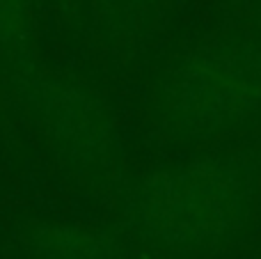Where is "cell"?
I'll return each instance as SVG.
<instances>
[{"label":"cell","instance_id":"obj_2","mask_svg":"<svg viewBox=\"0 0 261 259\" xmlns=\"http://www.w3.org/2000/svg\"><path fill=\"white\" fill-rule=\"evenodd\" d=\"M151 115L165 136L188 145L259 122L261 37H220L170 60L153 83Z\"/></svg>","mask_w":261,"mask_h":259},{"label":"cell","instance_id":"obj_3","mask_svg":"<svg viewBox=\"0 0 261 259\" xmlns=\"http://www.w3.org/2000/svg\"><path fill=\"white\" fill-rule=\"evenodd\" d=\"M35 122L58 161L90 186H108L122 170L117 126L101 99L69 78H41L32 85Z\"/></svg>","mask_w":261,"mask_h":259},{"label":"cell","instance_id":"obj_4","mask_svg":"<svg viewBox=\"0 0 261 259\" xmlns=\"http://www.w3.org/2000/svg\"><path fill=\"white\" fill-rule=\"evenodd\" d=\"M32 252L39 259H117L119 248L103 229L78 223L41 225L32 234Z\"/></svg>","mask_w":261,"mask_h":259},{"label":"cell","instance_id":"obj_7","mask_svg":"<svg viewBox=\"0 0 261 259\" xmlns=\"http://www.w3.org/2000/svg\"><path fill=\"white\" fill-rule=\"evenodd\" d=\"M259 9H261V3H259Z\"/></svg>","mask_w":261,"mask_h":259},{"label":"cell","instance_id":"obj_5","mask_svg":"<svg viewBox=\"0 0 261 259\" xmlns=\"http://www.w3.org/2000/svg\"><path fill=\"white\" fill-rule=\"evenodd\" d=\"M99 18L117 37L135 35L156 18L163 0H92Z\"/></svg>","mask_w":261,"mask_h":259},{"label":"cell","instance_id":"obj_1","mask_svg":"<svg viewBox=\"0 0 261 259\" xmlns=\"http://www.w3.org/2000/svg\"><path fill=\"white\" fill-rule=\"evenodd\" d=\"M257 188L245 165L197 156L144 174L124 200L133 237L165 255L197 257L234 243L250 225Z\"/></svg>","mask_w":261,"mask_h":259},{"label":"cell","instance_id":"obj_6","mask_svg":"<svg viewBox=\"0 0 261 259\" xmlns=\"http://www.w3.org/2000/svg\"><path fill=\"white\" fill-rule=\"evenodd\" d=\"M28 0H0V44L16 46L28 32Z\"/></svg>","mask_w":261,"mask_h":259}]
</instances>
